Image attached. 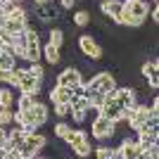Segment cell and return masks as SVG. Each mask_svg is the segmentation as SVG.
Here are the masks:
<instances>
[{
  "mask_svg": "<svg viewBox=\"0 0 159 159\" xmlns=\"http://www.w3.org/2000/svg\"><path fill=\"white\" fill-rule=\"evenodd\" d=\"M14 79H17L14 86L19 88L21 93H38L40 86H43V81L36 79L29 69H17V66H14Z\"/></svg>",
  "mask_w": 159,
  "mask_h": 159,
  "instance_id": "cell-4",
  "label": "cell"
},
{
  "mask_svg": "<svg viewBox=\"0 0 159 159\" xmlns=\"http://www.w3.org/2000/svg\"><path fill=\"white\" fill-rule=\"evenodd\" d=\"M64 140H66V145L74 150V154H79V157H88V154L93 152V145H90L86 131H74V128H71Z\"/></svg>",
  "mask_w": 159,
  "mask_h": 159,
  "instance_id": "cell-2",
  "label": "cell"
},
{
  "mask_svg": "<svg viewBox=\"0 0 159 159\" xmlns=\"http://www.w3.org/2000/svg\"><path fill=\"white\" fill-rule=\"evenodd\" d=\"M43 55H45V60L50 62V64H60V60H62V55H60V48H55L52 43H48L45 48H43Z\"/></svg>",
  "mask_w": 159,
  "mask_h": 159,
  "instance_id": "cell-16",
  "label": "cell"
},
{
  "mask_svg": "<svg viewBox=\"0 0 159 159\" xmlns=\"http://www.w3.org/2000/svg\"><path fill=\"white\" fill-rule=\"evenodd\" d=\"M55 114H57L60 119L69 116V114H71V105H69V102H57V105H55Z\"/></svg>",
  "mask_w": 159,
  "mask_h": 159,
  "instance_id": "cell-24",
  "label": "cell"
},
{
  "mask_svg": "<svg viewBox=\"0 0 159 159\" xmlns=\"http://www.w3.org/2000/svg\"><path fill=\"white\" fill-rule=\"evenodd\" d=\"M74 24H76V26H86V24H90V12H88V10H79V12L74 14Z\"/></svg>",
  "mask_w": 159,
  "mask_h": 159,
  "instance_id": "cell-21",
  "label": "cell"
},
{
  "mask_svg": "<svg viewBox=\"0 0 159 159\" xmlns=\"http://www.w3.org/2000/svg\"><path fill=\"white\" fill-rule=\"evenodd\" d=\"M154 2H157V0H154Z\"/></svg>",
  "mask_w": 159,
  "mask_h": 159,
  "instance_id": "cell-30",
  "label": "cell"
},
{
  "mask_svg": "<svg viewBox=\"0 0 159 159\" xmlns=\"http://www.w3.org/2000/svg\"><path fill=\"white\" fill-rule=\"evenodd\" d=\"M90 131H93V138H98V140H107V138H112L114 133H116V124H114L112 119H107V116H102V114L98 112V114L93 116Z\"/></svg>",
  "mask_w": 159,
  "mask_h": 159,
  "instance_id": "cell-5",
  "label": "cell"
},
{
  "mask_svg": "<svg viewBox=\"0 0 159 159\" xmlns=\"http://www.w3.org/2000/svg\"><path fill=\"white\" fill-rule=\"evenodd\" d=\"M79 50L86 55L88 60H93V62L102 60V48H100V43L90 36V33H83V36L79 38Z\"/></svg>",
  "mask_w": 159,
  "mask_h": 159,
  "instance_id": "cell-6",
  "label": "cell"
},
{
  "mask_svg": "<svg viewBox=\"0 0 159 159\" xmlns=\"http://www.w3.org/2000/svg\"><path fill=\"white\" fill-rule=\"evenodd\" d=\"M14 93L10 88H0V107H12L14 105Z\"/></svg>",
  "mask_w": 159,
  "mask_h": 159,
  "instance_id": "cell-17",
  "label": "cell"
},
{
  "mask_svg": "<svg viewBox=\"0 0 159 159\" xmlns=\"http://www.w3.org/2000/svg\"><path fill=\"white\" fill-rule=\"evenodd\" d=\"M157 154H159V147H157V143H152V145H145V147H143V154H140V157L157 159Z\"/></svg>",
  "mask_w": 159,
  "mask_h": 159,
  "instance_id": "cell-25",
  "label": "cell"
},
{
  "mask_svg": "<svg viewBox=\"0 0 159 159\" xmlns=\"http://www.w3.org/2000/svg\"><path fill=\"white\" fill-rule=\"evenodd\" d=\"M60 2H62V7L69 10V7H74V2H79V0H60Z\"/></svg>",
  "mask_w": 159,
  "mask_h": 159,
  "instance_id": "cell-28",
  "label": "cell"
},
{
  "mask_svg": "<svg viewBox=\"0 0 159 159\" xmlns=\"http://www.w3.org/2000/svg\"><path fill=\"white\" fill-rule=\"evenodd\" d=\"M95 154H98L100 159H114V157H116V147L100 145V147H95Z\"/></svg>",
  "mask_w": 159,
  "mask_h": 159,
  "instance_id": "cell-18",
  "label": "cell"
},
{
  "mask_svg": "<svg viewBox=\"0 0 159 159\" xmlns=\"http://www.w3.org/2000/svg\"><path fill=\"white\" fill-rule=\"evenodd\" d=\"M29 71H31L33 76H36V79H40V81L45 79V71H43V66H40L38 62H31V66H29Z\"/></svg>",
  "mask_w": 159,
  "mask_h": 159,
  "instance_id": "cell-27",
  "label": "cell"
},
{
  "mask_svg": "<svg viewBox=\"0 0 159 159\" xmlns=\"http://www.w3.org/2000/svg\"><path fill=\"white\" fill-rule=\"evenodd\" d=\"M121 5H124V12L133 14V17H138V19H143V21H145L147 12H150V7H147L145 0H124Z\"/></svg>",
  "mask_w": 159,
  "mask_h": 159,
  "instance_id": "cell-10",
  "label": "cell"
},
{
  "mask_svg": "<svg viewBox=\"0 0 159 159\" xmlns=\"http://www.w3.org/2000/svg\"><path fill=\"white\" fill-rule=\"evenodd\" d=\"M33 14L38 17L43 24H50V21L60 19V10L55 7L52 0H48V2H40V5H36V10H33Z\"/></svg>",
  "mask_w": 159,
  "mask_h": 159,
  "instance_id": "cell-8",
  "label": "cell"
},
{
  "mask_svg": "<svg viewBox=\"0 0 159 159\" xmlns=\"http://www.w3.org/2000/svg\"><path fill=\"white\" fill-rule=\"evenodd\" d=\"M7 124H14V112L12 107H0V126H5Z\"/></svg>",
  "mask_w": 159,
  "mask_h": 159,
  "instance_id": "cell-19",
  "label": "cell"
},
{
  "mask_svg": "<svg viewBox=\"0 0 159 159\" xmlns=\"http://www.w3.org/2000/svg\"><path fill=\"white\" fill-rule=\"evenodd\" d=\"M83 86H86V93H95V90H100V93H109V90L116 88V79H114L112 71H100V74H95L88 83H83Z\"/></svg>",
  "mask_w": 159,
  "mask_h": 159,
  "instance_id": "cell-3",
  "label": "cell"
},
{
  "mask_svg": "<svg viewBox=\"0 0 159 159\" xmlns=\"http://www.w3.org/2000/svg\"><path fill=\"white\" fill-rule=\"evenodd\" d=\"M0 83H10L14 86L17 79H14V69H0Z\"/></svg>",
  "mask_w": 159,
  "mask_h": 159,
  "instance_id": "cell-23",
  "label": "cell"
},
{
  "mask_svg": "<svg viewBox=\"0 0 159 159\" xmlns=\"http://www.w3.org/2000/svg\"><path fill=\"white\" fill-rule=\"evenodd\" d=\"M114 100L121 105V109H131L135 105V90L133 88H114Z\"/></svg>",
  "mask_w": 159,
  "mask_h": 159,
  "instance_id": "cell-12",
  "label": "cell"
},
{
  "mask_svg": "<svg viewBox=\"0 0 159 159\" xmlns=\"http://www.w3.org/2000/svg\"><path fill=\"white\" fill-rule=\"evenodd\" d=\"M100 10H102V14H105L107 19L116 21V17L121 14L124 5H121V0H102V2H100Z\"/></svg>",
  "mask_w": 159,
  "mask_h": 159,
  "instance_id": "cell-13",
  "label": "cell"
},
{
  "mask_svg": "<svg viewBox=\"0 0 159 159\" xmlns=\"http://www.w3.org/2000/svg\"><path fill=\"white\" fill-rule=\"evenodd\" d=\"M135 133H138L140 147L152 145V143H157V138H159V128H140V131H135Z\"/></svg>",
  "mask_w": 159,
  "mask_h": 159,
  "instance_id": "cell-15",
  "label": "cell"
},
{
  "mask_svg": "<svg viewBox=\"0 0 159 159\" xmlns=\"http://www.w3.org/2000/svg\"><path fill=\"white\" fill-rule=\"evenodd\" d=\"M69 131H71V126H69V124H64V121L55 126V135H57V138H62V140H64L66 135H69Z\"/></svg>",
  "mask_w": 159,
  "mask_h": 159,
  "instance_id": "cell-26",
  "label": "cell"
},
{
  "mask_svg": "<svg viewBox=\"0 0 159 159\" xmlns=\"http://www.w3.org/2000/svg\"><path fill=\"white\" fill-rule=\"evenodd\" d=\"M140 154H143L140 143L138 140H131V138H124L121 145L116 147V157H121V159H140Z\"/></svg>",
  "mask_w": 159,
  "mask_h": 159,
  "instance_id": "cell-7",
  "label": "cell"
},
{
  "mask_svg": "<svg viewBox=\"0 0 159 159\" xmlns=\"http://www.w3.org/2000/svg\"><path fill=\"white\" fill-rule=\"evenodd\" d=\"M24 60L29 62H38L40 60V45H29L26 52H24Z\"/></svg>",
  "mask_w": 159,
  "mask_h": 159,
  "instance_id": "cell-22",
  "label": "cell"
},
{
  "mask_svg": "<svg viewBox=\"0 0 159 159\" xmlns=\"http://www.w3.org/2000/svg\"><path fill=\"white\" fill-rule=\"evenodd\" d=\"M50 40L48 43H52L55 48H62V43H64V33H62V29H50Z\"/></svg>",
  "mask_w": 159,
  "mask_h": 159,
  "instance_id": "cell-20",
  "label": "cell"
},
{
  "mask_svg": "<svg viewBox=\"0 0 159 159\" xmlns=\"http://www.w3.org/2000/svg\"><path fill=\"white\" fill-rule=\"evenodd\" d=\"M143 79L147 81L150 88H157L159 86V62L157 60H150L143 64Z\"/></svg>",
  "mask_w": 159,
  "mask_h": 159,
  "instance_id": "cell-11",
  "label": "cell"
},
{
  "mask_svg": "<svg viewBox=\"0 0 159 159\" xmlns=\"http://www.w3.org/2000/svg\"><path fill=\"white\" fill-rule=\"evenodd\" d=\"M33 2H36V5H40V2H48V0H33Z\"/></svg>",
  "mask_w": 159,
  "mask_h": 159,
  "instance_id": "cell-29",
  "label": "cell"
},
{
  "mask_svg": "<svg viewBox=\"0 0 159 159\" xmlns=\"http://www.w3.org/2000/svg\"><path fill=\"white\" fill-rule=\"evenodd\" d=\"M45 145H48V138H45V135H40V133L31 131V133H26L24 143L19 145V157H21V159L36 157V154H38Z\"/></svg>",
  "mask_w": 159,
  "mask_h": 159,
  "instance_id": "cell-1",
  "label": "cell"
},
{
  "mask_svg": "<svg viewBox=\"0 0 159 159\" xmlns=\"http://www.w3.org/2000/svg\"><path fill=\"white\" fill-rule=\"evenodd\" d=\"M79 83H83V76L76 66H66L62 74H57V86H66V88H76Z\"/></svg>",
  "mask_w": 159,
  "mask_h": 159,
  "instance_id": "cell-9",
  "label": "cell"
},
{
  "mask_svg": "<svg viewBox=\"0 0 159 159\" xmlns=\"http://www.w3.org/2000/svg\"><path fill=\"white\" fill-rule=\"evenodd\" d=\"M71 88L66 86H57L55 83L52 88H50V100H52V105H57V102H71Z\"/></svg>",
  "mask_w": 159,
  "mask_h": 159,
  "instance_id": "cell-14",
  "label": "cell"
}]
</instances>
